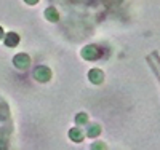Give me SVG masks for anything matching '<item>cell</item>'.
<instances>
[{"instance_id":"obj_9","label":"cell","mask_w":160,"mask_h":150,"mask_svg":"<svg viewBox=\"0 0 160 150\" xmlns=\"http://www.w3.org/2000/svg\"><path fill=\"white\" fill-rule=\"evenodd\" d=\"M87 120H88V118H87L85 114H78V115H77V123H87Z\"/></svg>"},{"instance_id":"obj_2","label":"cell","mask_w":160,"mask_h":150,"mask_svg":"<svg viewBox=\"0 0 160 150\" xmlns=\"http://www.w3.org/2000/svg\"><path fill=\"white\" fill-rule=\"evenodd\" d=\"M13 62H15V65L16 67H19V69H26V67H28L29 65V56H28V54H16V56H15V59H13Z\"/></svg>"},{"instance_id":"obj_3","label":"cell","mask_w":160,"mask_h":150,"mask_svg":"<svg viewBox=\"0 0 160 150\" xmlns=\"http://www.w3.org/2000/svg\"><path fill=\"white\" fill-rule=\"evenodd\" d=\"M34 75H35V78L38 81H48L51 72H50V69H47V67H38V69H35V74Z\"/></svg>"},{"instance_id":"obj_1","label":"cell","mask_w":160,"mask_h":150,"mask_svg":"<svg viewBox=\"0 0 160 150\" xmlns=\"http://www.w3.org/2000/svg\"><path fill=\"white\" fill-rule=\"evenodd\" d=\"M82 54H83L85 59H96V58H99L101 50H99L98 46H95V45H90V46H87V48L82 51Z\"/></svg>"},{"instance_id":"obj_5","label":"cell","mask_w":160,"mask_h":150,"mask_svg":"<svg viewBox=\"0 0 160 150\" xmlns=\"http://www.w3.org/2000/svg\"><path fill=\"white\" fill-rule=\"evenodd\" d=\"M90 80L93 81V83H101L102 81V72L99 69H93L90 72Z\"/></svg>"},{"instance_id":"obj_7","label":"cell","mask_w":160,"mask_h":150,"mask_svg":"<svg viewBox=\"0 0 160 150\" xmlns=\"http://www.w3.org/2000/svg\"><path fill=\"white\" fill-rule=\"evenodd\" d=\"M71 139H74V141H82L83 139V134H82V131H80V129H71Z\"/></svg>"},{"instance_id":"obj_11","label":"cell","mask_w":160,"mask_h":150,"mask_svg":"<svg viewBox=\"0 0 160 150\" xmlns=\"http://www.w3.org/2000/svg\"><path fill=\"white\" fill-rule=\"evenodd\" d=\"M26 2H28L29 5H34V3H37V2H38V0H26Z\"/></svg>"},{"instance_id":"obj_4","label":"cell","mask_w":160,"mask_h":150,"mask_svg":"<svg viewBox=\"0 0 160 150\" xmlns=\"http://www.w3.org/2000/svg\"><path fill=\"white\" fill-rule=\"evenodd\" d=\"M5 43H7V46H16V45L19 43V37H18V34L10 32V34L7 35V38H5Z\"/></svg>"},{"instance_id":"obj_12","label":"cell","mask_w":160,"mask_h":150,"mask_svg":"<svg viewBox=\"0 0 160 150\" xmlns=\"http://www.w3.org/2000/svg\"><path fill=\"white\" fill-rule=\"evenodd\" d=\"M3 37V31H2V27H0V38Z\"/></svg>"},{"instance_id":"obj_10","label":"cell","mask_w":160,"mask_h":150,"mask_svg":"<svg viewBox=\"0 0 160 150\" xmlns=\"http://www.w3.org/2000/svg\"><path fill=\"white\" fill-rule=\"evenodd\" d=\"M93 150H106V147H104V144H101V142H95L93 144V147H91Z\"/></svg>"},{"instance_id":"obj_8","label":"cell","mask_w":160,"mask_h":150,"mask_svg":"<svg viewBox=\"0 0 160 150\" xmlns=\"http://www.w3.org/2000/svg\"><path fill=\"white\" fill-rule=\"evenodd\" d=\"M101 133V128L98 126V125H93V126H90V129H88V136L90 138H95V136H98Z\"/></svg>"},{"instance_id":"obj_6","label":"cell","mask_w":160,"mask_h":150,"mask_svg":"<svg viewBox=\"0 0 160 150\" xmlns=\"http://www.w3.org/2000/svg\"><path fill=\"white\" fill-rule=\"evenodd\" d=\"M45 15H47V18L50 19V21H58V11L55 10V8H53V7H50L47 11H45Z\"/></svg>"}]
</instances>
